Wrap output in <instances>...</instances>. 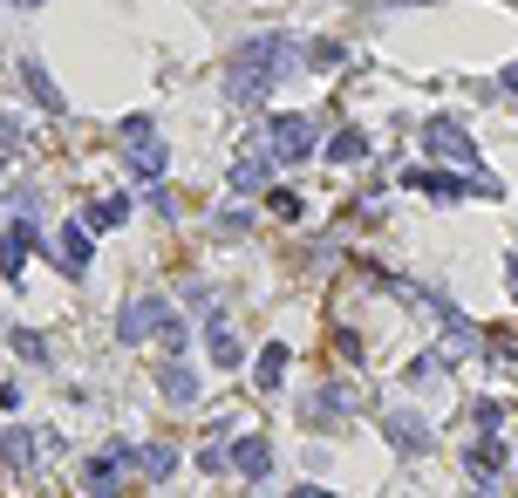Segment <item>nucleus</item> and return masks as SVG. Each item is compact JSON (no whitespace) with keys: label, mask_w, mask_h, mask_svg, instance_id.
I'll list each match as a JSON object with an SVG mask.
<instances>
[{"label":"nucleus","mask_w":518,"mask_h":498,"mask_svg":"<svg viewBox=\"0 0 518 498\" xmlns=\"http://www.w3.org/2000/svg\"><path fill=\"white\" fill-rule=\"evenodd\" d=\"M300 62H307V55H300L287 35H259V41H246V48L225 62V89H232L239 103H259V96H273L280 76H294Z\"/></svg>","instance_id":"1"},{"label":"nucleus","mask_w":518,"mask_h":498,"mask_svg":"<svg viewBox=\"0 0 518 498\" xmlns=\"http://www.w3.org/2000/svg\"><path fill=\"white\" fill-rule=\"evenodd\" d=\"M116 335H123V342H144V335L178 342V335H185V321H178L164 301H130V307H123V321H116Z\"/></svg>","instance_id":"2"},{"label":"nucleus","mask_w":518,"mask_h":498,"mask_svg":"<svg viewBox=\"0 0 518 498\" xmlns=\"http://www.w3.org/2000/svg\"><path fill=\"white\" fill-rule=\"evenodd\" d=\"M266 144H273V157L280 164H300V157L314 151V123L300 110H287V116H273V130H266Z\"/></svg>","instance_id":"3"},{"label":"nucleus","mask_w":518,"mask_h":498,"mask_svg":"<svg viewBox=\"0 0 518 498\" xmlns=\"http://www.w3.org/2000/svg\"><path fill=\"white\" fill-rule=\"evenodd\" d=\"M28 246H35V219H14V232L0 239V273H7V280H21V260H28Z\"/></svg>","instance_id":"4"},{"label":"nucleus","mask_w":518,"mask_h":498,"mask_svg":"<svg viewBox=\"0 0 518 498\" xmlns=\"http://www.w3.org/2000/svg\"><path fill=\"white\" fill-rule=\"evenodd\" d=\"M389 444H396V451H430V430H423V417L396 410V417H389Z\"/></svg>","instance_id":"5"},{"label":"nucleus","mask_w":518,"mask_h":498,"mask_svg":"<svg viewBox=\"0 0 518 498\" xmlns=\"http://www.w3.org/2000/svg\"><path fill=\"white\" fill-rule=\"evenodd\" d=\"M157 389H164L171 403H191V396H198V376H191L185 362H164V369H157Z\"/></svg>","instance_id":"6"},{"label":"nucleus","mask_w":518,"mask_h":498,"mask_svg":"<svg viewBox=\"0 0 518 498\" xmlns=\"http://www.w3.org/2000/svg\"><path fill=\"white\" fill-rule=\"evenodd\" d=\"M232 464H239L246 478H266V464H273V451H266V437H239V444H232Z\"/></svg>","instance_id":"7"},{"label":"nucleus","mask_w":518,"mask_h":498,"mask_svg":"<svg viewBox=\"0 0 518 498\" xmlns=\"http://www.w3.org/2000/svg\"><path fill=\"white\" fill-rule=\"evenodd\" d=\"M89 267V226H62V273Z\"/></svg>","instance_id":"8"},{"label":"nucleus","mask_w":518,"mask_h":498,"mask_svg":"<svg viewBox=\"0 0 518 498\" xmlns=\"http://www.w3.org/2000/svg\"><path fill=\"white\" fill-rule=\"evenodd\" d=\"M123 164H130V171H137V178H164V144H137V151H123Z\"/></svg>","instance_id":"9"},{"label":"nucleus","mask_w":518,"mask_h":498,"mask_svg":"<svg viewBox=\"0 0 518 498\" xmlns=\"http://www.w3.org/2000/svg\"><path fill=\"white\" fill-rule=\"evenodd\" d=\"M409 185L430 198H464V178H444V171H409Z\"/></svg>","instance_id":"10"},{"label":"nucleus","mask_w":518,"mask_h":498,"mask_svg":"<svg viewBox=\"0 0 518 498\" xmlns=\"http://www.w3.org/2000/svg\"><path fill=\"white\" fill-rule=\"evenodd\" d=\"M21 76H28V89H35V103H41V110H62V96H55V82H48V69H41L35 55L21 62Z\"/></svg>","instance_id":"11"},{"label":"nucleus","mask_w":518,"mask_h":498,"mask_svg":"<svg viewBox=\"0 0 518 498\" xmlns=\"http://www.w3.org/2000/svg\"><path fill=\"white\" fill-rule=\"evenodd\" d=\"M423 137H430V144H437V151H444V157H471V151H464V130H457L450 116H437V123H430Z\"/></svg>","instance_id":"12"},{"label":"nucleus","mask_w":518,"mask_h":498,"mask_svg":"<svg viewBox=\"0 0 518 498\" xmlns=\"http://www.w3.org/2000/svg\"><path fill=\"white\" fill-rule=\"evenodd\" d=\"M232 185H239V192H259V185H266V157H239V164H232Z\"/></svg>","instance_id":"13"},{"label":"nucleus","mask_w":518,"mask_h":498,"mask_svg":"<svg viewBox=\"0 0 518 498\" xmlns=\"http://www.w3.org/2000/svg\"><path fill=\"white\" fill-rule=\"evenodd\" d=\"M280 376H287V348L273 342V348H266V355H259V389H273V383H280Z\"/></svg>","instance_id":"14"},{"label":"nucleus","mask_w":518,"mask_h":498,"mask_svg":"<svg viewBox=\"0 0 518 498\" xmlns=\"http://www.w3.org/2000/svg\"><path fill=\"white\" fill-rule=\"evenodd\" d=\"M212 355H219V369H232V362H239V335H232L225 321H212Z\"/></svg>","instance_id":"15"},{"label":"nucleus","mask_w":518,"mask_h":498,"mask_svg":"<svg viewBox=\"0 0 518 498\" xmlns=\"http://www.w3.org/2000/svg\"><path fill=\"white\" fill-rule=\"evenodd\" d=\"M362 151H369V137H362V130H341V137L328 144V157H341V164H355Z\"/></svg>","instance_id":"16"},{"label":"nucleus","mask_w":518,"mask_h":498,"mask_svg":"<svg viewBox=\"0 0 518 498\" xmlns=\"http://www.w3.org/2000/svg\"><path fill=\"white\" fill-rule=\"evenodd\" d=\"M123 212H130L123 198H103V212H96V226H123Z\"/></svg>","instance_id":"17"},{"label":"nucleus","mask_w":518,"mask_h":498,"mask_svg":"<svg viewBox=\"0 0 518 498\" xmlns=\"http://www.w3.org/2000/svg\"><path fill=\"white\" fill-rule=\"evenodd\" d=\"M14 348H21V355H35V362H48V342H41V335H14Z\"/></svg>","instance_id":"18"},{"label":"nucleus","mask_w":518,"mask_h":498,"mask_svg":"<svg viewBox=\"0 0 518 498\" xmlns=\"http://www.w3.org/2000/svg\"><path fill=\"white\" fill-rule=\"evenodd\" d=\"M294 498H328V492H314V485H300V492Z\"/></svg>","instance_id":"19"},{"label":"nucleus","mask_w":518,"mask_h":498,"mask_svg":"<svg viewBox=\"0 0 518 498\" xmlns=\"http://www.w3.org/2000/svg\"><path fill=\"white\" fill-rule=\"evenodd\" d=\"M14 7H41V0H14Z\"/></svg>","instance_id":"20"},{"label":"nucleus","mask_w":518,"mask_h":498,"mask_svg":"<svg viewBox=\"0 0 518 498\" xmlns=\"http://www.w3.org/2000/svg\"><path fill=\"white\" fill-rule=\"evenodd\" d=\"M512 294H518V273H512Z\"/></svg>","instance_id":"21"}]
</instances>
